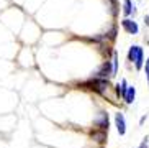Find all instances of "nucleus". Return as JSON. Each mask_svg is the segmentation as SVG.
<instances>
[{"label":"nucleus","instance_id":"7ed1b4c3","mask_svg":"<svg viewBox=\"0 0 149 148\" xmlns=\"http://www.w3.org/2000/svg\"><path fill=\"white\" fill-rule=\"evenodd\" d=\"M95 125H97V128H100V130L108 132V113H105V112L98 113L97 118H95Z\"/></svg>","mask_w":149,"mask_h":148},{"label":"nucleus","instance_id":"ddd939ff","mask_svg":"<svg viewBox=\"0 0 149 148\" xmlns=\"http://www.w3.org/2000/svg\"><path fill=\"white\" fill-rule=\"evenodd\" d=\"M148 140H149V138H148V137H146V138L143 140V143L139 145V148H148Z\"/></svg>","mask_w":149,"mask_h":148},{"label":"nucleus","instance_id":"20e7f679","mask_svg":"<svg viewBox=\"0 0 149 148\" xmlns=\"http://www.w3.org/2000/svg\"><path fill=\"white\" fill-rule=\"evenodd\" d=\"M121 26L125 28L126 33H130V35H136V33L139 31V28H138L136 22H133V20H130V18H125V20L121 22Z\"/></svg>","mask_w":149,"mask_h":148},{"label":"nucleus","instance_id":"39448f33","mask_svg":"<svg viewBox=\"0 0 149 148\" xmlns=\"http://www.w3.org/2000/svg\"><path fill=\"white\" fill-rule=\"evenodd\" d=\"M90 137H92L95 142H98V143H105V142H107V130H100V128H97V130H93L92 133H90Z\"/></svg>","mask_w":149,"mask_h":148},{"label":"nucleus","instance_id":"1a4fd4ad","mask_svg":"<svg viewBox=\"0 0 149 148\" xmlns=\"http://www.w3.org/2000/svg\"><path fill=\"white\" fill-rule=\"evenodd\" d=\"M133 12H134V7H133L131 0H125V4H123V13L128 17V15H131Z\"/></svg>","mask_w":149,"mask_h":148},{"label":"nucleus","instance_id":"f03ea898","mask_svg":"<svg viewBox=\"0 0 149 148\" xmlns=\"http://www.w3.org/2000/svg\"><path fill=\"white\" fill-rule=\"evenodd\" d=\"M115 125H116V130H118L120 135L126 133V122H125V115L121 112L115 113Z\"/></svg>","mask_w":149,"mask_h":148},{"label":"nucleus","instance_id":"0eeeda50","mask_svg":"<svg viewBox=\"0 0 149 148\" xmlns=\"http://www.w3.org/2000/svg\"><path fill=\"white\" fill-rule=\"evenodd\" d=\"M134 97H136V89L133 86H130L128 87L126 96H125V102H126V104H133V102H134Z\"/></svg>","mask_w":149,"mask_h":148},{"label":"nucleus","instance_id":"9d476101","mask_svg":"<svg viewBox=\"0 0 149 148\" xmlns=\"http://www.w3.org/2000/svg\"><path fill=\"white\" fill-rule=\"evenodd\" d=\"M134 66H136V69H141V68L144 66V54H143V49H141L139 54H138V59H136Z\"/></svg>","mask_w":149,"mask_h":148},{"label":"nucleus","instance_id":"423d86ee","mask_svg":"<svg viewBox=\"0 0 149 148\" xmlns=\"http://www.w3.org/2000/svg\"><path fill=\"white\" fill-rule=\"evenodd\" d=\"M139 51H141L139 46H136V44H134V46H131V48H130V51H128V61H130V63H136Z\"/></svg>","mask_w":149,"mask_h":148},{"label":"nucleus","instance_id":"6e6552de","mask_svg":"<svg viewBox=\"0 0 149 148\" xmlns=\"http://www.w3.org/2000/svg\"><path fill=\"white\" fill-rule=\"evenodd\" d=\"M128 87H130V86H128V82L123 79L121 84H118V86H116V94H118V96H121L123 99H125V96H126V92H128Z\"/></svg>","mask_w":149,"mask_h":148},{"label":"nucleus","instance_id":"f8f14e48","mask_svg":"<svg viewBox=\"0 0 149 148\" xmlns=\"http://www.w3.org/2000/svg\"><path fill=\"white\" fill-rule=\"evenodd\" d=\"M144 71H146V78H148V82H149V58L146 59V64H144Z\"/></svg>","mask_w":149,"mask_h":148},{"label":"nucleus","instance_id":"4468645a","mask_svg":"<svg viewBox=\"0 0 149 148\" xmlns=\"http://www.w3.org/2000/svg\"><path fill=\"white\" fill-rule=\"evenodd\" d=\"M144 23H146V25L149 26V17H144Z\"/></svg>","mask_w":149,"mask_h":148},{"label":"nucleus","instance_id":"f257e3e1","mask_svg":"<svg viewBox=\"0 0 149 148\" xmlns=\"http://www.w3.org/2000/svg\"><path fill=\"white\" fill-rule=\"evenodd\" d=\"M113 76H115L113 63H110V61H105L100 66V69L97 71V78H100V79H108V78H113Z\"/></svg>","mask_w":149,"mask_h":148},{"label":"nucleus","instance_id":"9b49d317","mask_svg":"<svg viewBox=\"0 0 149 148\" xmlns=\"http://www.w3.org/2000/svg\"><path fill=\"white\" fill-rule=\"evenodd\" d=\"M111 63H113V73L116 74L118 73V53H113V59H111Z\"/></svg>","mask_w":149,"mask_h":148}]
</instances>
